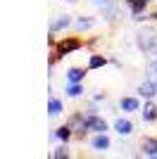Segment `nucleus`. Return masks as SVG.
Returning a JSON list of instances; mask_svg holds the SVG:
<instances>
[{
  "label": "nucleus",
  "mask_w": 157,
  "mask_h": 159,
  "mask_svg": "<svg viewBox=\"0 0 157 159\" xmlns=\"http://www.w3.org/2000/svg\"><path fill=\"white\" fill-rule=\"evenodd\" d=\"M136 48L140 50L143 55L152 52L157 48V31L152 26H140L136 31Z\"/></svg>",
  "instance_id": "f257e3e1"
},
{
  "label": "nucleus",
  "mask_w": 157,
  "mask_h": 159,
  "mask_svg": "<svg viewBox=\"0 0 157 159\" xmlns=\"http://www.w3.org/2000/svg\"><path fill=\"white\" fill-rule=\"evenodd\" d=\"M67 124H69L72 131H74V140H86V138H88L91 128H88V121H86V112H83V109L72 112V114H69V119H67Z\"/></svg>",
  "instance_id": "f03ea898"
},
{
  "label": "nucleus",
  "mask_w": 157,
  "mask_h": 159,
  "mask_svg": "<svg viewBox=\"0 0 157 159\" xmlns=\"http://www.w3.org/2000/svg\"><path fill=\"white\" fill-rule=\"evenodd\" d=\"M81 48H86V43L78 36H62V38L57 40V45L52 48L55 52H59L62 57H67V55H74V52H78Z\"/></svg>",
  "instance_id": "7ed1b4c3"
},
{
  "label": "nucleus",
  "mask_w": 157,
  "mask_h": 159,
  "mask_svg": "<svg viewBox=\"0 0 157 159\" xmlns=\"http://www.w3.org/2000/svg\"><path fill=\"white\" fill-rule=\"evenodd\" d=\"M150 2H152V0H124V5L129 7L131 19H133V21L150 19V14H148V7H150Z\"/></svg>",
  "instance_id": "20e7f679"
},
{
  "label": "nucleus",
  "mask_w": 157,
  "mask_h": 159,
  "mask_svg": "<svg viewBox=\"0 0 157 159\" xmlns=\"http://www.w3.org/2000/svg\"><path fill=\"white\" fill-rule=\"evenodd\" d=\"M69 26H74V17L72 14H57L55 19L50 21V26H48V33H62V31H67Z\"/></svg>",
  "instance_id": "39448f33"
},
{
  "label": "nucleus",
  "mask_w": 157,
  "mask_h": 159,
  "mask_svg": "<svg viewBox=\"0 0 157 159\" xmlns=\"http://www.w3.org/2000/svg\"><path fill=\"white\" fill-rule=\"evenodd\" d=\"M88 145H91V150H95V152H107L112 147V140H110L107 133H91Z\"/></svg>",
  "instance_id": "423d86ee"
},
{
  "label": "nucleus",
  "mask_w": 157,
  "mask_h": 159,
  "mask_svg": "<svg viewBox=\"0 0 157 159\" xmlns=\"http://www.w3.org/2000/svg\"><path fill=\"white\" fill-rule=\"evenodd\" d=\"M140 95H124V98L119 100V112L124 114H133V112H140Z\"/></svg>",
  "instance_id": "0eeeda50"
},
{
  "label": "nucleus",
  "mask_w": 157,
  "mask_h": 159,
  "mask_svg": "<svg viewBox=\"0 0 157 159\" xmlns=\"http://www.w3.org/2000/svg\"><path fill=\"white\" fill-rule=\"evenodd\" d=\"M102 17H105L107 24H119L121 17H124V10L117 2H110V5H102Z\"/></svg>",
  "instance_id": "6e6552de"
},
{
  "label": "nucleus",
  "mask_w": 157,
  "mask_h": 159,
  "mask_svg": "<svg viewBox=\"0 0 157 159\" xmlns=\"http://www.w3.org/2000/svg\"><path fill=\"white\" fill-rule=\"evenodd\" d=\"M86 121H88V128H91V133H107V131H110V124H107V119H102L100 114H86Z\"/></svg>",
  "instance_id": "1a4fd4ad"
},
{
  "label": "nucleus",
  "mask_w": 157,
  "mask_h": 159,
  "mask_svg": "<svg viewBox=\"0 0 157 159\" xmlns=\"http://www.w3.org/2000/svg\"><path fill=\"white\" fill-rule=\"evenodd\" d=\"M112 128H114L121 138H126V135H131V133L136 131L133 121L129 119V114H126V116H117V119H114V124H112Z\"/></svg>",
  "instance_id": "9d476101"
},
{
  "label": "nucleus",
  "mask_w": 157,
  "mask_h": 159,
  "mask_svg": "<svg viewBox=\"0 0 157 159\" xmlns=\"http://www.w3.org/2000/svg\"><path fill=\"white\" fill-rule=\"evenodd\" d=\"M136 93L140 95L143 100H155L157 98V81H152V79H145L140 86L136 88Z\"/></svg>",
  "instance_id": "9b49d317"
},
{
  "label": "nucleus",
  "mask_w": 157,
  "mask_h": 159,
  "mask_svg": "<svg viewBox=\"0 0 157 159\" xmlns=\"http://www.w3.org/2000/svg\"><path fill=\"white\" fill-rule=\"evenodd\" d=\"M140 116L145 124H155L157 121V100H145V105L140 107Z\"/></svg>",
  "instance_id": "f8f14e48"
},
{
  "label": "nucleus",
  "mask_w": 157,
  "mask_h": 159,
  "mask_svg": "<svg viewBox=\"0 0 157 159\" xmlns=\"http://www.w3.org/2000/svg\"><path fill=\"white\" fill-rule=\"evenodd\" d=\"M86 74H88V66H69L64 71L67 83H83Z\"/></svg>",
  "instance_id": "ddd939ff"
},
{
  "label": "nucleus",
  "mask_w": 157,
  "mask_h": 159,
  "mask_svg": "<svg viewBox=\"0 0 157 159\" xmlns=\"http://www.w3.org/2000/svg\"><path fill=\"white\" fill-rule=\"evenodd\" d=\"M140 154L150 157V159H157V138L155 135H148V138L140 140Z\"/></svg>",
  "instance_id": "4468645a"
},
{
  "label": "nucleus",
  "mask_w": 157,
  "mask_h": 159,
  "mask_svg": "<svg viewBox=\"0 0 157 159\" xmlns=\"http://www.w3.org/2000/svg\"><path fill=\"white\" fill-rule=\"evenodd\" d=\"M50 138H55V140H59V143H69V140H74V131H72V126L69 124H62V126H57L55 131L50 133Z\"/></svg>",
  "instance_id": "2eb2a0df"
},
{
  "label": "nucleus",
  "mask_w": 157,
  "mask_h": 159,
  "mask_svg": "<svg viewBox=\"0 0 157 159\" xmlns=\"http://www.w3.org/2000/svg\"><path fill=\"white\" fill-rule=\"evenodd\" d=\"M107 62H110L107 55H102V52H88V69H91V71H98V69L107 66Z\"/></svg>",
  "instance_id": "dca6fc26"
},
{
  "label": "nucleus",
  "mask_w": 157,
  "mask_h": 159,
  "mask_svg": "<svg viewBox=\"0 0 157 159\" xmlns=\"http://www.w3.org/2000/svg\"><path fill=\"white\" fill-rule=\"evenodd\" d=\"M93 24H95V19H93L91 14H81V17H76L74 19V29H76L78 33H83V31H91Z\"/></svg>",
  "instance_id": "f3484780"
},
{
  "label": "nucleus",
  "mask_w": 157,
  "mask_h": 159,
  "mask_svg": "<svg viewBox=\"0 0 157 159\" xmlns=\"http://www.w3.org/2000/svg\"><path fill=\"white\" fill-rule=\"evenodd\" d=\"M62 112H64V102L55 95H50L48 98V116H59Z\"/></svg>",
  "instance_id": "a211bd4d"
},
{
  "label": "nucleus",
  "mask_w": 157,
  "mask_h": 159,
  "mask_svg": "<svg viewBox=\"0 0 157 159\" xmlns=\"http://www.w3.org/2000/svg\"><path fill=\"white\" fill-rule=\"evenodd\" d=\"M83 93H86L83 83H67V88H64V95H67V98H72V100L81 98Z\"/></svg>",
  "instance_id": "6ab92c4d"
},
{
  "label": "nucleus",
  "mask_w": 157,
  "mask_h": 159,
  "mask_svg": "<svg viewBox=\"0 0 157 159\" xmlns=\"http://www.w3.org/2000/svg\"><path fill=\"white\" fill-rule=\"evenodd\" d=\"M50 157H55V159H69V157H72V150H69V143H62L59 147L50 150Z\"/></svg>",
  "instance_id": "aec40b11"
},
{
  "label": "nucleus",
  "mask_w": 157,
  "mask_h": 159,
  "mask_svg": "<svg viewBox=\"0 0 157 159\" xmlns=\"http://www.w3.org/2000/svg\"><path fill=\"white\" fill-rule=\"evenodd\" d=\"M83 112H86V114H100V109H98V102H95V100H91V102H86Z\"/></svg>",
  "instance_id": "412c9836"
},
{
  "label": "nucleus",
  "mask_w": 157,
  "mask_h": 159,
  "mask_svg": "<svg viewBox=\"0 0 157 159\" xmlns=\"http://www.w3.org/2000/svg\"><path fill=\"white\" fill-rule=\"evenodd\" d=\"M148 79L157 81V60H150V66H148Z\"/></svg>",
  "instance_id": "4be33fe9"
},
{
  "label": "nucleus",
  "mask_w": 157,
  "mask_h": 159,
  "mask_svg": "<svg viewBox=\"0 0 157 159\" xmlns=\"http://www.w3.org/2000/svg\"><path fill=\"white\" fill-rule=\"evenodd\" d=\"M91 100H95V102L100 105V102H105V100H107V93H102V90H95V93L91 95Z\"/></svg>",
  "instance_id": "5701e85b"
},
{
  "label": "nucleus",
  "mask_w": 157,
  "mask_h": 159,
  "mask_svg": "<svg viewBox=\"0 0 157 159\" xmlns=\"http://www.w3.org/2000/svg\"><path fill=\"white\" fill-rule=\"evenodd\" d=\"M102 36H95V38H91V40H88V43H86V48H98L100 45V43H102Z\"/></svg>",
  "instance_id": "b1692460"
},
{
  "label": "nucleus",
  "mask_w": 157,
  "mask_h": 159,
  "mask_svg": "<svg viewBox=\"0 0 157 159\" xmlns=\"http://www.w3.org/2000/svg\"><path fill=\"white\" fill-rule=\"evenodd\" d=\"M93 2H95V5H100V7H102V5H110L112 0H93Z\"/></svg>",
  "instance_id": "393cba45"
},
{
  "label": "nucleus",
  "mask_w": 157,
  "mask_h": 159,
  "mask_svg": "<svg viewBox=\"0 0 157 159\" xmlns=\"http://www.w3.org/2000/svg\"><path fill=\"white\" fill-rule=\"evenodd\" d=\"M110 64H114V66H121V62H119L117 57H110Z\"/></svg>",
  "instance_id": "a878e982"
},
{
  "label": "nucleus",
  "mask_w": 157,
  "mask_h": 159,
  "mask_svg": "<svg viewBox=\"0 0 157 159\" xmlns=\"http://www.w3.org/2000/svg\"><path fill=\"white\" fill-rule=\"evenodd\" d=\"M150 19H152V21H155V24H157V7H155V10H152V12H150Z\"/></svg>",
  "instance_id": "bb28decb"
},
{
  "label": "nucleus",
  "mask_w": 157,
  "mask_h": 159,
  "mask_svg": "<svg viewBox=\"0 0 157 159\" xmlns=\"http://www.w3.org/2000/svg\"><path fill=\"white\" fill-rule=\"evenodd\" d=\"M62 2H78V0H62Z\"/></svg>",
  "instance_id": "cd10ccee"
},
{
  "label": "nucleus",
  "mask_w": 157,
  "mask_h": 159,
  "mask_svg": "<svg viewBox=\"0 0 157 159\" xmlns=\"http://www.w3.org/2000/svg\"><path fill=\"white\" fill-rule=\"evenodd\" d=\"M155 7H157V5H155Z\"/></svg>",
  "instance_id": "c85d7f7f"
}]
</instances>
